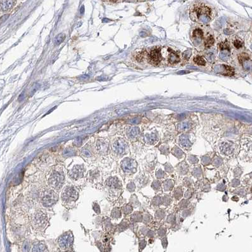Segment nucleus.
<instances>
[{
    "label": "nucleus",
    "instance_id": "obj_1",
    "mask_svg": "<svg viewBox=\"0 0 252 252\" xmlns=\"http://www.w3.org/2000/svg\"><path fill=\"white\" fill-rule=\"evenodd\" d=\"M212 16V9L204 3L194 5L190 9V18L196 22L208 23Z\"/></svg>",
    "mask_w": 252,
    "mask_h": 252
},
{
    "label": "nucleus",
    "instance_id": "obj_2",
    "mask_svg": "<svg viewBox=\"0 0 252 252\" xmlns=\"http://www.w3.org/2000/svg\"><path fill=\"white\" fill-rule=\"evenodd\" d=\"M64 173L60 170H54L50 173L49 178L50 186L54 189H59L64 182Z\"/></svg>",
    "mask_w": 252,
    "mask_h": 252
},
{
    "label": "nucleus",
    "instance_id": "obj_3",
    "mask_svg": "<svg viewBox=\"0 0 252 252\" xmlns=\"http://www.w3.org/2000/svg\"><path fill=\"white\" fill-rule=\"evenodd\" d=\"M41 199L42 203L45 206L50 207L56 203L58 199V196L54 192V191L50 189H47L42 192Z\"/></svg>",
    "mask_w": 252,
    "mask_h": 252
},
{
    "label": "nucleus",
    "instance_id": "obj_4",
    "mask_svg": "<svg viewBox=\"0 0 252 252\" xmlns=\"http://www.w3.org/2000/svg\"><path fill=\"white\" fill-rule=\"evenodd\" d=\"M62 198L65 203H73L78 198V192L73 187H68L64 191Z\"/></svg>",
    "mask_w": 252,
    "mask_h": 252
},
{
    "label": "nucleus",
    "instance_id": "obj_5",
    "mask_svg": "<svg viewBox=\"0 0 252 252\" xmlns=\"http://www.w3.org/2000/svg\"><path fill=\"white\" fill-rule=\"evenodd\" d=\"M127 147V143L124 139H122L115 140L112 144V148L113 151L119 154L125 153Z\"/></svg>",
    "mask_w": 252,
    "mask_h": 252
},
{
    "label": "nucleus",
    "instance_id": "obj_6",
    "mask_svg": "<svg viewBox=\"0 0 252 252\" xmlns=\"http://www.w3.org/2000/svg\"><path fill=\"white\" fill-rule=\"evenodd\" d=\"M149 60L150 62L152 64L154 65L158 64L161 60L160 49H153L149 54Z\"/></svg>",
    "mask_w": 252,
    "mask_h": 252
},
{
    "label": "nucleus",
    "instance_id": "obj_7",
    "mask_svg": "<svg viewBox=\"0 0 252 252\" xmlns=\"http://www.w3.org/2000/svg\"><path fill=\"white\" fill-rule=\"evenodd\" d=\"M216 68H217V69L214 68V70L216 72L220 73L225 76H233L234 73V69L231 68V66H229L227 65L218 66H216Z\"/></svg>",
    "mask_w": 252,
    "mask_h": 252
},
{
    "label": "nucleus",
    "instance_id": "obj_8",
    "mask_svg": "<svg viewBox=\"0 0 252 252\" xmlns=\"http://www.w3.org/2000/svg\"><path fill=\"white\" fill-rule=\"evenodd\" d=\"M122 169L125 172H130L136 170V164L131 160L126 159L122 163Z\"/></svg>",
    "mask_w": 252,
    "mask_h": 252
},
{
    "label": "nucleus",
    "instance_id": "obj_9",
    "mask_svg": "<svg viewBox=\"0 0 252 252\" xmlns=\"http://www.w3.org/2000/svg\"><path fill=\"white\" fill-rule=\"evenodd\" d=\"M35 220L33 221V223H35L36 226L37 228H42L43 227L46 223V216L43 213H38L34 217Z\"/></svg>",
    "mask_w": 252,
    "mask_h": 252
},
{
    "label": "nucleus",
    "instance_id": "obj_10",
    "mask_svg": "<svg viewBox=\"0 0 252 252\" xmlns=\"http://www.w3.org/2000/svg\"><path fill=\"white\" fill-rule=\"evenodd\" d=\"M203 38V32L200 28H196L193 31L192 39L195 45L199 44Z\"/></svg>",
    "mask_w": 252,
    "mask_h": 252
},
{
    "label": "nucleus",
    "instance_id": "obj_11",
    "mask_svg": "<svg viewBox=\"0 0 252 252\" xmlns=\"http://www.w3.org/2000/svg\"><path fill=\"white\" fill-rule=\"evenodd\" d=\"M83 174V167H81V166H76L72 170L71 172V177L75 179H78L79 178L82 177Z\"/></svg>",
    "mask_w": 252,
    "mask_h": 252
},
{
    "label": "nucleus",
    "instance_id": "obj_12",
    "mask_svg": "<svg viewBox=\"0 0 252 252\" xmlns=\"http://www.w3.org/2000/svg\"><path fill=\"white\" fill-rule=\"evenodd\" d=\"M71 241H72L71 237L70 236H68V235H65V236L61 238V242H59L60 246L61 245L62 246V248H68V246L71 245Z\"/></svg>",
    "mask_w": 252,
    "mask_h": 252
},
{
    "label": "nucleus",
    "instance_id": "obj_13",
    "mask_svg": "<svg viewBox=\"0 0 252 252\" xmlns=\"http://www.w3.org/2000/svg\"><path fill=\"white\" fill-rule=\"evenodd\" d=\"M14 4L13 0H5L2 2V8L3 10H7L11 8Z\"/></svg>",
    "mask_w": 252,
    "mask_h": 252
},
{
    "label": "nucleus",
    "instance_id": "obj_14",
    "mask_svg": "<svg viewBox=\"0 0 252 252\" xmlns=\"http://www.w3.org/2000/svg\"><path fill=\"white\" fill-rule=\"evenodd\" d=\"M169 62L170 63L176 64V63H178L179 62L180 59H179V57H178V54L177 53L172 52L169 55Z\"/></svg>",
    "mask_w": 252,
    "mask_h": 252
},
{
    "label": "nucleus",
    "instance_id": "obj_15",
    "mask_svg": "<svg viewBox=\"0 0 252 252\" xmlns=\"http://www.w3.org/2000/svg\"><path fill=\"white\" fill-rule=\"evenodd\" d=\"M98 151L99 152H102V153H105L108 151V144L104 142H100V143L99 144H98Z\"/></svg>",
    "mask_w": 252,
    "mask_h": 252
},
{
    "label": "nucleus",
    "instance_id": "obj_16",
    "mask_svg": "<svg viewBox=\"0 0 252 252\" xmlns=\"http://www.w3.org/2000/svg\"><path fill=\"white\" fill-rule=\"evenodd\" d=\"M180 141L181 144L184 146L185 147H189L190 145V142L189 141L187 136L182 135L180 138Z\"/></svg>",
    "mask_w": 252,
    "mask_h": 252
},
{
    "label": "nucleus",
    "instance_id": "obj_17",
    "mask_svg": "<svg viewBox=\"0 0 252 252\" xmlns=\"http://www.w3.org/2000/svg\"><path fill=\"white\" fill-rule=\"evenodd\" d=\"M214 43V39L212 36H209L205 41V47L206 48H210L213 45Z\"/></svg>",
    "mask_w": 252,
    "mask_h": 252
},
{
    "label": "nucleus",
    "instance_id": "obj_18",
    "mask_svg": "<svg viewBox=\"0 0 252 252\" xmlns=\"http://www.w3.org/2000/svg\"><path fill=\"white\" fill-rule=\"evenodd\" d=\"M194 61L199 66H204L206 63L205 59L201 56H197L194 59Z\"/></svg>",
    "mask_w": 252,
    "mask_h": 252
},
{
    "label": "nucleus",
    "instance_id": "obj_19",
    "mask_svg": "<svg viewBox=\"0 0 252 252\" xmlns=\"http://www.w3.org/2000/svg\"><path fill=\"white\" fill-rule=\"evenodd\" d=\"M190 127V124L188 122H182L177 126V128L179 130H187Z\"/></svg>",
    "mask_w": 252,
    "mask_h": 252
},
{
    "label": "nucleus",
    "instance_id": "obj_20",
    "mask_svg": "<svg viewBox=\"0 0 252 252\" xmlns=\"http://www.w3.org/2000/svg\"><path fill=\"white\" fill-rule=\"evenodd\" d=\"M239 61L241 64H243L245 61H248L249 59V56L246 53H242L239 56L238 58Z\"/></svg>",
    "mask_w": 252,
    "mask_h": 252
},
{
    "label": "nucleus",
    "instance_id": "obj_21",
    "mask_svg": "<svg viewBox=\"0 0 252 252\" xmlns=\"http://www.w3.org/2000/svg\"><path fill=\"white\" fill-rule=\"evenodd\" d=\"M219 47L220 48L221 50H229V46L228 44V42L227 40H226L224 42H222L220 44Z\"/></svg>",
    "mask_w": 252,
    "mask_h": 252
},
{
    "label": "nucleus",
    "instance_id": "obj_22",
    "mask_svg": "<svg viewBox=\"0 0 252 252\" xmlns=\"http://www.w3.org/2000/svg\"><path fill=\"white\" fill-rule=\"evenodd\" d=\"M223 151L224 153H229L231 152V146L228 143H224L223 144Z\"/></svg>",
    "mask_w": 252,
    "mask_h": 252
},
{
    "label": "nucleus",
    "instance_id": "obj_23",
    "mask_svg": "<svg viewBox=\"0 0 252 252\" xmlns=\"http://www.w3.org/2000/svg\"><path fill=\"white\" fill-rule=\"evenodd\" d=\"M233 44H234V47H236V48H237V49H240V48L242 47H243V42H242L241 41H240V39H236V40H234V42H233Z\"/></svg>",
    "mask_w": 252,
    "mask_h": 252
},
{
    "label": "nucleus",
    "instance_id": "obj_24",
    "mask_svg": "<svg viewBox=\"0 0 252 252\" xmlns=\"http://www.w3.org/2000/svg\"><path fill=\"white\" fill-rule=\"evenodd\" d=\"M138 133H139V129L138 128H134L133 129L130 130L129 136L130 138H134L138 135Z\"/></svg>",
    "mask_w": 252,
    "mask_h": 252
},
{
    "label": "nucleus",
    "instance_id": "obj_25",
    "mask_svg": "<svg viewBox=\"0 0 252 252\" xmlns=\"http://www.w3.org/2000/svg\"><path fill=\"white\" fill-rule=\"evenodd\" d=\"M229 57V54L228 52H225L224 50L222 51L220 54V58L222 59V60H226L227 59H228Z\"/></svg>",
    "mask_w": 252,
    "mask_h": 252
},
{
    "label": "nucleus",
    "instance_id": "obj_26",
    "mask_svg": "<svg viewBox=\"0 0 252 252\" xmlns=\"http://www.w3.org/2000/svg\"><path fill=\"white\" fill-rule=\"evenodd\" d=\"M190 56H191V51L190 50H186V51L183 53V56L185 59H189Z\"/></svg>",
    "mask_w": 252,
    "mask_h": 252
},
{
    "label": "nucleus",
    "instance_id": "obj_27",
    "mask_svg": "<svg viewBox=\"0 0 252 252\" xmlns=\"http://www.w3.org/2000/svg\"><path fill=\"white\" fill-rule=\"evenodd\" d=\"M189 73V71H180V72H178L177 73L180 75V74H187Z\"/></svg>",
    "mask_w": 252,
    "mask_h": 252
},
{
    "label": "nucleus",
    "instance_id": "obj_28",
    "mask_svg": "<svg viewBox=\"0 0 252 252\" xmlns=\"http://www.w3.org/2000/svg\"><path fill=\"white\" fill-rule=\"evenodd\" d=\"M110 1H116V0H110Z\"/></svg>",
    "mask_w": 252,
    "mask_h": 252
}]
</instances>
